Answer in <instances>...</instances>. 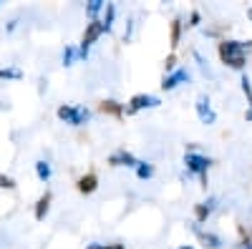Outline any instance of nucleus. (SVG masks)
<instances>
[{"instance_id":"cd10ccee","label":"nucleus","mask_w":252,"mask_h":249,"mask_svg":"<svg viewBox=\"0 0 252 249\" xmlns=\"http://www.w3.org/2000/svg\"><path fill=\"white\" fill-rule=\"evenodd\" d=\"M247 18H250V20H252V8H247Z\"/></svg>"},{"instance_id":"5701e85b","label":"nucleus","mask_w":252,"mask_h":249,"mask_svg":"<svg viewBox=\"0 0 252 249\" xmlns=\"http://www.w3.org/2000/svg\"><path fill=\"white\" fill-rule=\"evenodd\" d=\"M242 93L247 96V103H250V109H252V86H250V78L242 76Z\"/></svg>"},{"instance_id":"20e7f679","label":"nucleus","mask_w":252,"mask_h":249,"mask_svg":"<svg viewBox=\"0 0 252 249\" xmlns=\"http://www.w3.org/2000/svg\"><path fill=\"white\" fill-rule=\"evenodd\" d=\"M56 116H58L61 121L71 123V126H83V123H89L91 111H89L86 106H66V103H63V106H58Z\"/></svg>"},{"instance_id":"c85d7f7f","label":"nucleus","mask_w":252,"mask_h":249,"mask_svg":"<svg viewBox=\"0 0 252 249\" xmlns=\"http://www.w3.org/2000/svg\"><path fill=\"white\" fill-rule=\"evenodd\" d=\"M179 249H194V247H189V244H187V247H179Z\"/></svg>"},{"instance_id":"39448f33","label":"nucleus","mask_w":252,"mask_h":249,"mask_svg":"<svg viewBox=\"0 0 252 249\" xmlns=\"http://www.w3.org/2000/svg\"><path fill=\"white\" fill-rule=\"evenodd\" d=\"M159 106H161V98H159V96H152V93H136V96H131L129 106H126V116L139 113V111H144V109H159Z\"/></svg>"},{"instance_id":"2eb2a0df","label":"nucleus","mask_w":252,"mask_h":249,"mask_svg":"<svg viewBox=\"0 0 252 249\" xmlns=\"http://www.w3.org/2000/svg\"><path fill=\"white\" fill-rule=\"evenodd\" d=\"M51 174H53V171H51V164H48V161H43V159L35 161V176L43 181V184L51 181Z\"/></svg>"},{"instance_id":"9b49d317","label":"nucleus","mask_w":252,"mask_h":249,"mask_svg":"<svg viewBox=\"0 0 252 249\" xmlns=\"http://www.w3.org/2000/svg\"><path fill=\"white\" fill-rule=\"evenodd\" d=\"M76 189H78L81 194H94V192L98 189V176H96L94 171L78 176V179H76Z\"/></svg>"},{"instance_id":"aec40b11","label":"nucleus","mask_w":252,"mask_h":249,"mask_svg":"<svg viewBox=\"0 0 252 249\" xmlns=\"http://www.w3.org/2000/svg\"><path fill=\"white\" fill-rule=\"evenodd\" d=\"M0 78H3V81H8V78L20 81V78H23V71H20V68H0Z\"/></svg>"},{"instance_id":"4be33fe9","label":"nucleus","mask_w":252,"mask_h":249,"mask_svg":"<svg viewBox=\"0 0 252 249\" xmlns=\"http://www.w3.org/2000/svg\"><path fill=\"white\" fill-rule=\"evenodd\" d=\"M0 189L13 192V189H15V179H13V176H8V174H0Z\"/></svg>"},{"instance_id":"423d86ee","label":"nucleus","mask_w":252,"mask_h":249,"mask_svg":"<svg viewBox=\"0 0 252 249\" xmlns=\"http://www.w3.org/2000/svg\"><path fill=\"white\" fill-rule=\"evenodd\" d=\"M194 109H197V116L202 123H207V126H212V123L217 121V111L212 109V103H209V98L202 93L197 96V103H194Z\"/></svg>"},{"instance_id":"1a4fd4ad","label":"nucleus","mask_w":252,"mask_h":249,"mask_svg":"<svg viewBox=\"0 0 252 249\" xmlns=\"http://www.w3.org/2000/svg\"><path fill=\"white\" fill-rule=\"evenodd\" d=\"M215 204H217V199H215V196H209V199H207V201H202V204H194V221H197V224H204L209 217H212Z\"/></svg>"},{"instance_id":"bb28decb","label":"nucleus","mask_w":252,"mask_h":249,"mask_svg":"<svg viewBox=\"0 0 252 249\" xmlns=\"http://www.w3.org/2000/svg\"><path fill=\"white\" fill-rule=\"evenodd\" d=\"M245 121H252V109H247V111H245Z\"/></svg>"},{"instance_id":"a878e982","label":"nucleus","mask_w":252,"mask_h":249,"mask_svg":"<svg viewBox=\"0 0 252 249\" xmlns=\"http://www.w3.org/2000/svg\"><path fill=\"white\" fill-rule=\"evenodd\" d=\"M199 20H202L199 10H192V15H189V23H187V28H197V26H199Z\"/></svg>"},{"instance_id":"0eeeda50","label":"nucleus","mask_w":252,"mask_h":249,"mask_svg":"<svg viewBox=\"0 0 252 249\" xmlns=\"http://www.w3.org/2000/svg\"><path fill=\"white\" fill-rule=\"evenodd\" d=\"M187 81H189V71H187V68H177V71L166 73V76L161 78V88H164V91H174L177 86H182V83H187Z\"/></svg>"},{"instance_id":"f03ea898","label":"nucleus","mask_w":252,"mask_h":249,"mask_svg":"<svg viewBox=\"0 0 252 249\" xmlns=\"http://www.w3.org/2000/svg\"><path fill=\"white\" fill-rule=\"evenodd\" d=\"M184 166H187V171L199 176L202 186L207 189V171H209V166H212V159L204 156V154H197V151H187L184 154Z\"/></svg>"},{"instance_id":"f8f14e48","label":"nucleus","mask_w":252,"mask_h":249,"mask_svg":"<svg viewBox=\"0 0 252 249\" xmlns=\"http://www.w3.org/2000/svg\"><path fill=\"white\" fill-rule=\"evenodd\" d=\"M51 201H53V194L46 189L43 194L38 196V201H35V221H43L46 219V214H48V209H51Z\"/></svg>"},{"instance_id":"4468645a","label":"nucleus","mask_w":252,"mask_h":249,"mask_svg":"<svg viewBox=\"0 0 252 249\" xmlns=\"http://www.w3.org/2000/svg\"><path fill=\"white\" fill-rule=\"evenodd\" d=\"M182 30H184L182 18H174V20H172V28H169V46H172V48H177V46H179V40H182Z\"/></svg>"},{"instance_id":"f257e3e1","label":"nucleus","mask_w":252,"mask_h":249,"mask_svg":"<svg viewBox=\"0 0 252 249\" xmlns=\"http://www.w3.org/2000/svg\"><path fill=\"white\" fill-rule=\"evenodd\" d=\"M220 58H222V63L227 68H232V71H245L247 66V53L252 51V40H232V38H224L220 40Z\"/></svg>"},{"instance_id":"dca6fc26","label":"nucleus","mask_w":252,"mask_h":249,"mask_svg":"<svg viewBox=\"0 0 252 249\" xmlns=\"http://www.w3.org/2000/svg\"><path fill=\"white\" fill-rule=\"evenodd\" d=\"M134 171H136V176H139L141 181H146V179H152V176H154V166H152V164H146V161H139Z\"/></svg>"},{"instance_id":"6e6552de","label":"nucleus","mask_w":252,"mask_h":249,"mask_svg":"<svg viewBox=\"0 0 252 249\" xmlns=\"http://www.w3.org/2000/svg\"><path fill=\"white\" fill-rule=\"evenodd\" d=\"M136 164H139V159L126 149H116L109 156V166H129V169H136Z\"/></svg>"},{"instance_id":"b1692460","label":"nucleus","mask_w":252,"mask_h":249,"mask_svg":"<svg viewBox=\"0 0 252 249\" xmlns=\"http://www.w3.org/2000/svg\"><path fill=\"white\" fill-rule=\"evenodd\" d=\"M86 249H126V247L119 244V242H114V244H89Z\"/></svg>"},{"instance_id":"a211bd4d","label":"nucleus","mask_w":252,"mask_h":249,"mask_svg":"<svg viewBox=\"0 0 252 249\" xmlns=\"http://www.w3.org/2000/svg\"><path fill=\"white\" fill-rule=\"evenodd\" d=\"M114 15H116V8L111 5V3H106V15H103V20H101V23H103V30H111L114 28Z\"/></svg>"},{"instance_id":"393cba45","label":"nucleus","mask_w":252,"mask_h":249,"mask_svg":"<svg viewBox=\"0 0 252 249\" xmlns=\"http://www.w3.org/2000/svg\"><path fill=\"white\" fill-rule=\"evenodd\" d=\"M164 68H166V73H172V71H177V55L172 53L169 58L164 60Z\"/></svg>"},{"instance_id":"412c9836","label":"nucleus","mask_w":252,"mask_h":249,"mask_svg":"<svg viewBox=\"0 0 252 249\" xmlns=\"http://www.w3.org/2000/svg\"><path fill=\"white\" fill-rule=\"evenodd\" d=\"M78 58V48L73 46H66V51H63V66H73V60Z\"/></svg>"},{"instance_id":"9d476101","label":"nucleus","mask_w":252,"mask_h":249,"mask_svg":"<svg viewBox=\"0 0 252 249\" xmlns=\"http://www.w3.org/2000/svg\"><path fill=\"white\" fill-rule=\"evenodd\" d=\"M192 232L197 234V239H199V244H202V247H207V249H222V239H220L217 234H212V232H204V229H199L197 224L192 226Z\"/></svg>"},{"instance_id":"6ab92c4d","label":"nucleus","mask_w":252,"mask_h":249,"mask_svg":"<svg viewBox=\"0 0 252 249\" xmlns=\"http://www.w3.org/2000/svg\"><path fill=\"white\" fill-rule=\"evenodd\" d=\"M106 8V3H103V0H91V3L86 5V13L91 15V20H96V15Z\"/></svg>"},{"instance_id":"7ed1b4c3","label":"nucleus","mask_w":252,"mask_h":249,"mask_svg":"<svg viewBox=\"0 0 252 249\" xmlns=\"http://www.w3.org/2000/svg\"><path fill=\"white\" fill-rule=\"evenodd\" d=\"M106 33L103 30V23L96 18V20H91V23H86V30H83V35H81V46H78V60H83L89 55V48L96 43V40Z\"/></svg>"},{"instance_id":"ddd939ff","label":"nucleus","mask_w":252,"mask_h":249,"mask_svg":"<svg viewBox=\"0 0 252 249\" xmlns=\"http://www.w3.org/2000/svg\"><path fill=\"white\" fill-rule=\"evenodd\" d=\"M98 111L121 118V116L126 113V106H124V103H119V101H114V98H106V101H101V103H98Z\"/></svg>"},{"instance_id":"f3484780","label":"nucleus","mask_w":252,"mask_h":249,"mask_svg":"<svg viewBox=\"0 0 252 249\" xmlns=\"http://www.w3.org/2000/svg\"><path fill=\"white\" fill-rule=\"evenodd\" d=\"M237 232H240V244H242V249H252V232L245 229V224H237Z\"/></svg>"}]
</instances>
